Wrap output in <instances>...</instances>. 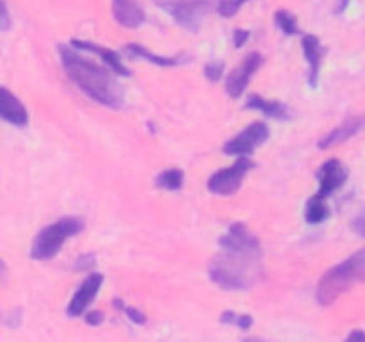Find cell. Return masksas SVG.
<instances>
[{
    "label": "cell",
    "mask_w": 365,
    "mask_h": 342,
    "mask_svg": "<svg viewBox=\"0 0 365 342\" xmlns=\"http://www.w3.org/2000/svg\"><path fill=\"white\" fill-rule=\"evenodd\" d=\"M269 139V128L264 121H253L242 128L235 138L225 142L223 153L230 157H250L259 146Z\"/></svg>",
    "instance_id": "cell-7"
},
{
    "label": "cell",
    "mask_w": 365,
    "mask_h": 342,
    "mask_svg": "<svg viewBox=\"0 0 365 342\" xmlns=\"http://www.w3.org/2000/svg\"><path fill=\"white\" fill-rule=\"evenodd\" d=\"M274 24H277V27L280 28L285 36H294L299 32L298 20H296V16L291 11H277V14H274Z\"/></svg>",
    "instance_id": "cell-20"
},
{
    "label": "cell",
    "mask_w": 365,
    "mask_h": 342,
    "mask_svg": "<svg viewBox=\"0 0 365 342\" xmlns=\"http://www.w3.org/2000/svg\"><path fill=\"white\" fill-rule=\"evenodd\" d=\"M82 230H84V223L78 217H61L59 221H53L36 235L31 256L34 260L53 259L63 249L66 239L81 234Z\"/></svg>",
    "instance_id": "cell-4"
},
{
    "label": "cell",
    "mask_w": 365,
    "mask_h": 342,
    "mask_svg": "<svg viewBox=\"0 0 365 342\" xmlns=\"http://www.w3.org/2000/svg\"><path fill=\"white\" fill-rule=\"evenodd\" d=\"M330 217V207H328L327 200L317 198L316 195L309 200L305 210V219L309 221L310 224H319L323 221H327Z\"/></svg>",
    "instance_id": "cell-18"
},
{
    "label": "cell",
    "mask_w": 365,
    "mask_h": 342,
    "mask_svg": "<svg viewBox=\"0 0 365 342\" xmlns=\"http://www.w3.org/2000/svg\"><path fill=\"white\" fill-rule=\"evenodd\" d=\"M113 16L121 27L138 28L145 21V11L138 0H113Z\"/></svg>",
    "instance_id": "cell-14"
},
{
    "label": "cell",
    "mask_w": 365,
    "mask_h": 342,
    "mask_svg": "<svg viewBox=\"0 0 365 342\" xmlns=\"http://www.w3.org/2000/svg\"><path fill=\"white\" fill-rule=\"evenodd\" d=\"M0 114H2L7 123L14 125V127L24 128L29 123L27 109L18 100V96L13 95L7 88L0 89Z\"/></svg>",
    "instance_id": "cell-13"
},
{
    "label": "cell",
    "mask_w": 365,
    "mask_h": 342,
    "mask_svg": "<svg viewBox=\"0 0 365 342\" xmlns=\"http://www.w3.org/2000/svg\"><path fill=\"white\" fill-rule=\"evenodd\" d=\"M349 2H351V0H339L337 7H335V14H342V13H344V11L348 9Z\"/></svg>",
    "instance_id": "cell-31"
},
{
    "label": "cell",
    "mask_w": 365,
    "mask_h": 342,
    "mask_svg": "<svg viewBox=\"0 0 365 342\" xmlns=\"http://www.w3.org/2000/svg\"><path fill=\"white\" fill-rule=\"evenodd\" d=\"M57 50L68 77L78 86L81 91L106 107L118 109L123 105L125 89L116 78L118 73H114L110 68H103L86 59L71 45H59Z\"/></svg>",
    "instance_id": "cell-2"
},
{
    "label": "cell",
    "mask_w": 365,
    "mask_h": 342,
    "mask_svg": "<svg viewBox=\"0 0 365 342\" xmlns=\"http://www.w3.org/2000/svg\"><path fill=\"white\" fill-rule=\"evenodd\" d=\"M360 281H365V246L321 276L316 287V299L323 306L331 305Z\"/></svg>",
    "instance_id": "cell-3"
},
{
    "label": "cell",
    "mask_w": 365,
    "mask_h": 342,
    "mask_svg": "<svg viewBox=\"0 0 365 342\" xmlns=\"http://www.w3.org/2000/svg\"><path fill=\"white\" fill-rule=\"evenodd\" d=\"M317 180H319V191L316 192V196L321 200H328L348 180V167L337 159L327 160L317 171Z\"/></svg>",
    "instance_id": "cell-9"
},
{
    "label": "cell",
    "mask_w": 365,
    "mask_h": 342,
    "mask_svg": "<svg viewBox=\"0 0 365 342\" xmlns=\"http://www.w3.org/2000/svg\"><path fill=\"white\" fill-rule=\"evenodd\" d=\"M246 2L250 0H217L216 11L221 18H234Z\"/></svg>",
    "instance_id": "cell-22"
},
{
    "label": "cell",
    "mask_w": 365,
    "mask_h": 342,
    "mask_svg": "<svg viewBox=\"0 0 365 342\" xmlns=\"http://www.w3.org/2000/svg\"><path fill=\"white\" fill-rule=\"evenodd\" d=\"M241 342H266L264 338H257V337H250V338H245V341Z\"/></svg>",
    "instance_id": "cell-32"
},
{
    "label": "cell",
    "mask_w": 365,
    "mask_h": 342,
    "mask_svg": "<svg viewBox=\"0 0 365 342\" xmlns=\"http://www.w3.org/2000/svg\"><path fill=\"white\" fill-rule=\"evenodd\" d=\"M95 264L96 260L93 255H81L78 256L77 264H75V267H77L78 271H89L91 267H95Z\"/></svg>",
    "instance_id": "cell-26"
},
{
    "label": "cell",
    "mask_w": 365,
    "mask_h": 342,
    "mask_svg": "<svg viewBox=\"0 0 365 342\" xmlns=\"http://www.w3.org/2000/svg\"><path fill=\"white\" fill-rule=\"evenodd\" d=\"M260 66H262V56L259 52H252L245 57V61L237 68H234L228 73L227 82H225V89L230 95V98H241L242 93L248 88L250 81L259 71Z\"/></svg>",
    "instance_id": "cell-8"
},
{
    "label": "cell",
    "mask_w": 365,
    "mask_h": 342,
    "mask_svg": "<svg viewBox=\"0 0 365 342\" xmlns=\"http://www.w3.org/2000/svg\"><path fill=\"white\" fill-rule=\"evenodd\" d=\"M351 227H353V230H355L356 234L360 235V237L365 239V214H362V216H359V217H355V219H353V223H351Z\"/></svg>",
    "instance_id": "cell-28"
},
{
    "label": "cell",
    "mask_w": 365,
    "mask_h": 342,
    "mask_svg": "<svg viewBox=\"0 0 365 342\" xmlns=\"http://www.w3.org/2000/svg\"><path fill=\"white\" fill-rule=\"evenodd\" d=\"M364 127H365V116H349L348 120L342 121V123L337 125L334 130L328 132L324 138L319 139V148L328 150V148H334V146L337 145H342V142L349 141L355 134H359Z\"/></svg>",
    "instance_id": "cell-11"
},
{
    "label": "cell",
    "mask_w": 365,
    "mask_h": 342,
    "mask_svg": "<svg viewBox=\"0 0 365 342\" xmlns=\"http://www.w3.org/2000/svg\"><path fill=\"white\" fill-rule=\"evenodd\" d=\"M221 252L209 266L212 284L225 291H248L262 276V248L242 223L230 224L220 239Z\"/></svg>",
    "instance_id": "cell-1"
},
{
    "label": "cell",
    "mask_w": 365,
    "mask_h": 342,
    "mask_svg": "<svg viewBox=\"0 0 365 342\" xmlns=\"http://www.w3.org/2000/svg\"><path fill=\"white\" fill-rule=\"evenodd\" d=\"M221 323L223 324H234V326L241 328V330H250L253 324V317L250 314H235L232 310L221 314Z\"/></svg>",
    "instance_id": "cell-21"
},
{
    "label": "cell",
    "mask_w": 365,
    "mask_h": 342,
    "mask_svg": "<svg viewBox=\"0 0 365 342\" xmlns=\"http://www.w3.org/2000/svg\"><path fill=\"white\" fill-rule=\"evenodd\" d=\"M344 342H365V331L364 330H355L348 335Z\"/></svg>",
    "instance_id": "cell-29"
},
{
    "label": "cell",
    "mask_w": 365,
    "mask_h": 342,
    "mask_svg": "<svg viewBox=\"0 0 365 342\" xmlns=\"http://www.w3.org/2000/svg\"><path fill=\"white\" fill-rule=\"evenodd\" d=\"M103 284V274L102 273H91L88 274L84 281L81 284V287L77 289L73 296H71L70 303L66 306V314L70 317H78L89 309L93 301H95L96 294L100 292Z\"/></svg>",
    "instance_id": "cell-10"
},
{
    "label": "cell",
    "mask_w": 365,
    "mask_h": 342,
    "mask_svg": "<svg viewBox=\"0 0 365 342\" xmlns=\"http://www.w3.org/2000/svg\"><path fill=\"white\" fill-rule=\"evenodd\" d=\"M155 185L160 189H166V191H178L184 185V171L178 170V167H170V170H164L159 177L155 178Z\"/></svg>",
    "instance_id": "cell-19"
},
{
    "label": "cell",
    "mask_w": 365,
    "mask_h": 342,
    "mask_svg": "<svg viewBox=\"0 0 365 342\" xmlns=\"http://www.w3.org/2000/svg\"><path fill=\"white\" fill-rule=\"evenodd\" d=\"M86 323L89 326H100L103 323V312H98V310H93V312H86Z\"/></svg>",
    "instance_id": "cell-27"
},
{
    "label": "cell",
    "mask_w": 365,
    "mask_h": 342,
    "mask_svg": "<svg viewBox=\"0 0 365 342\" xmlns=\"http://www.w3.org/2000/svg\"><path fill=\"white\" fill-rule=\"evenodd\" d=\"M302 48L303 53H305L307 64H309V86L312 89H316L317 84H319L321 63H323L324 48L323 45H321V39L314 34L303 36Z\"/></svg>",
    "instance_id": "cell-12"
},
{
    "label": "cell",
    "mask_w": 365,
    "mask_h": 342,
    "mask_svg": "<svg viewBox=\"0 0 365 342\" xmlns=\"http://www.w3.org/2000/svg\"><path fill=\"white\" fill-rule=\"evenodd\" d=\"M246 109L259 110V113L266 114V116L273 118V120H287L289 109L278 100H267L260 95H252L246 100Z\"/></svg>",
    "instance_id": "cell-17"
},
{
    "label": "cell",
    "mask_w": 365,
    "mask_h": 342,
    "mask_svg": "<svg viewBox=\"0 0 365 342\" xmlns=\"http://www.w3.org/2000/svg\"><path fill=\"white\" fill-rule=\"evenodd\" d=\"M0 16H2V31H7L11 21H9V11H7L6 4H2V14H0Z\"/></svg>",
    "instance_id": "cell-30"
},
{
    "label": "cell",
    "mask_w": 365,
    "mask_h": 342,
    "mask_svg": "<svg viewBox=\"0 0 365 342\" xmlns=\"http://www.w3.org/2000/svg\"><path fill=\"white\" fill-rule=\"evenodd\" d=\"M160 7L180 25L184 31H202L203 21L214 9L212 0H159Z\"/></svg>",
    "instance_id": "cell-5"
},
{
    "label": "cell",
    "mask_w": 365,
    "mask_h": 342,
    "mask_svg": "<svg viewBox=\"0 0 365 342\" xmlns=\"http://www.w3.org/2000/svg\"><path fill=\"white\" fill-rule=\"evenodd\" d=\"M250 39V31L246 28H235L234 31V46L235 48H242V46L248 43Z\"/></svg>",
    "instance_id": "cell-25"
},
{
    "label": "cell",
    "mask_w": 365,
    "mask_h": 342,
    "mask_svg": "<svg viewBox=\"0 0 365 342\" xmlns=\"http://www.w3.org/2000/svg\"><path fill=\"white\" fill-rule=\"evenodd\" d=\"M203 73H205L207 81L220 82L221 77H223V73H225V64L221 63V61H210V63L205 64V70H203Z\"/></svg>",
    "instance_id": "cell-24"
},
{
    "label": "cell",
    "mask_w": 365,
    "mask_h": 342,
    "mask_svg": "<svg viewBox=\"0 0 365 342\" xmlns=\"http://www.w3.org/2000/svg\"><path fill=\"white\" fill-rule=\"evenodd\" d=\"M70 45L75 46L77 50H86V52H91V53H96V56H100V59H102L103 63L107 64V68H110L114 73L123 75V77L130 75L128 68L121 63V57L118 56L114 50L106 48V46H100V45H96V43H91V41H82V39H71Z\"/></svg>",
    "instance_id": "cell-15"
},
{
    "label": "cell",
    "mask_w": 365,
    "mask_h": 342,
    "mask_svg": "<svg viewBox=\"0 0 365 342\" xmlns=\"http://www.w3.org/2000/svg\"><path fill=\"white\" fill-rule=\"evenodd\" d=\"M113 305L116 306V309H120L121 312H125V316H127L128 319H130L134 324H139V326H141V324H146V316L141 312V310L134 309V306L125 305L121 299H114Z\"/></svg>",
    "instance_id": "cell-23"
},
{
    "label": "cell",
    "mask_w": 365,
    "mask_h": 342,
    "mask_svg": "<svg viewBox=\"0 0 365 342\" xmlns=\"http://www.w3.org/2000/svg\"><path fill=\"white\" fill-rule=\"evenodd\" d=\"M252 167L253 160L250 157H237V160L230 167H223V170L210 175L207 187H209L212 195L217 196L235 195L241 189L242 180H245Z\"/></svg>",
    "instance_id": "cell-6"
},
{
    "label": "cell",
    "mask_w": 365,
    "mask_h": 342,
    "mask_svg": "<svg viewBox=\"0 0 365 342\" xmlns=\"http://www.w3.org/2000/svg\"><path fill=\"white\" fill-rule=\"evenodd\" d=\"M125 53L130 56L132 59H145L148 61V63L157 64V66H163V68L178 66V64H182L185 61L184 56H173V57L157 56V53H152L148 48L138 45V43H130V45L125 46Z\"/></svg>",
    "instance_id": "cell-16"
}]
</instances>
